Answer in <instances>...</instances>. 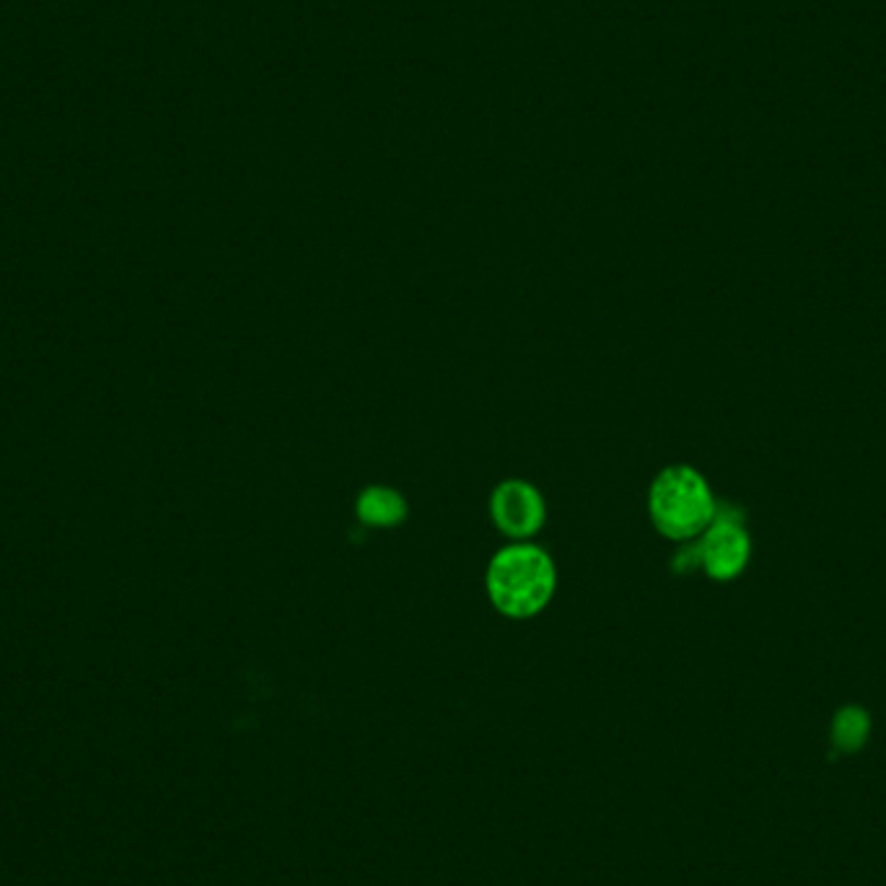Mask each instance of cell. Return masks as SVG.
Wrapping results in <instances>:
<instances>
[{
  "mask_svg": "<svg viewBox=\"0 0 886 886\" xmlns=\"http://www.w3.org/2000/svg\"><path fill=\"white\" fill-rule=\"evenodd\" d=\"M355 516L371 529H394L407 521L410 506L400 491L387 485H368L355 500Z\"/></svg>",
  "mask_w": 886,
  "mask_h": 886,
  "instance_id": "5b68a950",
  "label": "cell"
},
{
  "mask_svg": "<svg viewBox=\"0 0 886 886\" xmlns=\"http://www.w3.org/2000/svg\"><path fill=\"white\" fill-rule=\"evenodd\" d=\"M752 555V542L742 521L731 516H718L702 532L697 547V563L713 581H731L746 568Z\"/></svg>",
  "mask_w": 886,
  "mask_h": 886,
  "instance_id": "277c9868",
  "label": "cell"
},
{
  "mask_svg": "<svg viewBox=\"0 0 886 886\" xmlns=\"http://www.w3.org/2000/svg\"><path fill=\"white\" fill-rule=\"evenodd\" d=\"M871 731V718L863 708H842L835 716L832 723V742L842 752H858L866 744Z\"/></svg>",
  "mask_w": 886,
  "mask_h": 886,
  "instance_id": "8992f818",
  "label": "cell"
},
{
  "mask_svg": "<svg viewBox=\"0 0 886 886\" xmlns=\"http://www.w3.org/2000/svg\"><path fill=\"white\" fill-rule=\"evenodd\" d=\"M557 589V568L547 550L532 542H511L498 550L485 570V591L504 617L542 615Z\"/></svg>",
  "mask_w": 886,
  "mask_h": 886,
  "instance_id": "6da1fadb",
  "label": "cell"
},
{
  "mask_svg": "<svg viewBox=\"0 0 886 886\" xmlns=\"http://www.w3.org/2000/svg\"><path fill=\"white\" fill-rule=\"evenodd\" d=\"M648 513L661 534L685 542L706 532L718 508L708 480L689 464H674L655 474L648 491Z\"/></svg>",
  "mask_w": 886,
  "mask_h": 886,
  "instance_id": "7a4b0ae2",
  "label": "cell"
},
{
  "mask_svg": "<svg viewBox=\"0 0 886 886\" xmlns=\"http://www.w3.org/2000/svg\"><path fill=\"white\" fill-rule=\"evenodd\" d=\"M491 519L508 540L529 542L547 521V504L527 480H504L491 495Z\"/></svg>",
  "mask_w": 886,
  "mask_h": 886,
  "instance_id": "3957f363",
  "label": "cell"
}]
</instances>
